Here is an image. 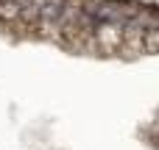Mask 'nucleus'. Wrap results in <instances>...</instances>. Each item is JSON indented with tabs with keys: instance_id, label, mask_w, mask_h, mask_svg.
<instances>
[{
	"instance_id": "obj_1",
	"label": "nucleus",
	"mask_w": 159,
	"mask_h": 150,
	"mask_svg": "<svg viewBox=\"0 0 159 150\" xmlns=\"http://www.w3.org/2000/svg\"><path fill=\"white\" fill-rule=\"evenodd\" d=\"M157 128H159V122H157ZM154 145H157V148H159V131H157V142H154Z\"/></svg>"
}]
</instances>
